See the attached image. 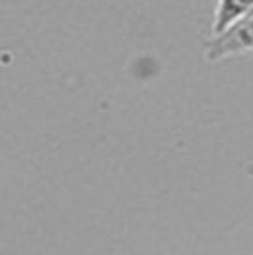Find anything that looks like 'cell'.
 <instances>
[{
  "instance_id": "2",
  "label": "cell",
  "mask_w": 253,
  "mask_h": 255,
  "mask_svg": "<svg viewBox=\"0 0 253 255\" xmlns=\"http://www.w3.org/2000/svg\"><path fill=\"white\" fill-rule=\"evenodd\" d=\"M253 10V0H215L210 34H217Z\"/></svg>"
},
{
  "instance_id": "1",
  "label": "cell",
  "mask_w": 253,
  "mask_h": 255,
  "mask_svg": "<svg viewBox=\"0 0 253 255\" xmlns=\"http://www.w3.org/2000/svg\"><path fill=\"white\" fill-rule=\"evenodd\" d=\"M253 53V10L229 29L210 34L204 42V59L208 63H221L225 59Z\"/></svg>"
}]
</instances>
